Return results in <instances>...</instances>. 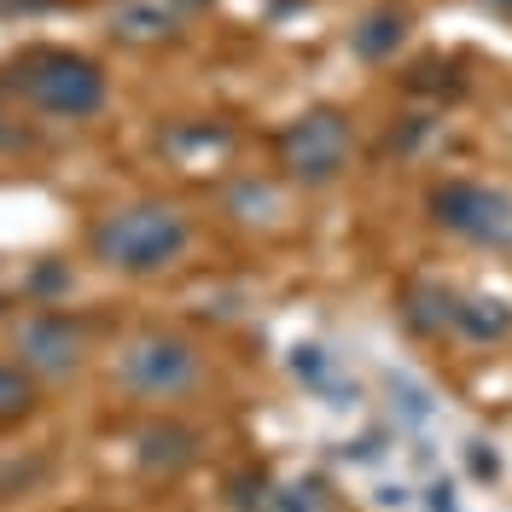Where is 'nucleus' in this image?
<instances>
[{"instance_id":"3","label":"nucleus","mask_w":512,"mask_h":512,"mask_svg":"<svg viewBox=\"0 0 512 512\" xmlns=\"http://www.w3.org/2000/svg\"><path fill=\"white\" fill-rule=\"evenodd\" d=\"M204 379L198 350L175 332H140L123 355H117V384L134 402H181Z\"/></svg>"},{"instance_id":"2","label":"nucleus","mask_w":512,"mask_h":512,"mask_svg":"<svg viewBox=\"0 0 512 512\" xmlns=\"http://www.w3.org/2000/svg\"><path fill=\"white\" fill-rule=\"evenodd\" d=\"M88 245L117 274H163L187 256L192 227L175 204H123V210L99 216Z\"/></svg>"},{"instance_id":"4","label":"nucleus","mask_w":512,"mask_h":512,"mask_svg":"<svg viewBox=\"0 0 512 512\" xmlns=\"http://www.w3.org/2000/svg\"><path fill=\"white\" fill-rule=\"evenodd\" d=\"M350 146H355L350 117L332 111V105H320V111H303V117L280 134V163H286L291 181L326 187V181H338V175L350 169Z\"/></svg>"},{"instance_id":"6","label":"nucleus","mask_w":512,"mask_h":512,"mask_svg":"<svg viewBox=\"0 0 512 512\" xmlns=\"http://www.w3.org/2000/svg\"><path fill=\"white\" fill-rule=\"evenodd\" d=\"M18 361L30 367L35 379H64V373H76L82 367V326L70 315H30L18 320Z\"/></svg>"},{"instance_id":"11","label":"nucleus","mask_w":512,"mask_h":512,"mask_svg":"<svg viewBox=\"0 0 512 512\" xmlns=\"http://www.w3.org/2000/svg\"><path fill=\"white\" fill-rule=\"evenodd\" d=\"M501 6H512V0H501Z\"/></svg>"},{"instance_id":"8","label":"nucleus","mask_w":512,"mask_h":512,"mask_svg":"<svg viewBox=\"0 0 512 512\" xmlns=\"http://www.w3.org/2000/svg\"><path fill=\"white\" fill-rule=\"evenodd\" d=\"M256 512H332V495H326V483L320 478H291L280 489H268Z\"/></svg>"},{"instance_id":"9","label":"nucleus","mask_w":512,"mask_h":512,"mask_svg":"<svg viewBox=\"0 0 512 512\" xmlns=\"http://www.w3.org/2000/svg\"><path fill=\"white\" fill-rule=\"evenodd\" d=\"M35 414V373L18 361H0V425Z\"/></svg>"},{"instance_id":"1","label":"nucleus","mask_w":512,"mask_h":512,"mask_svg":"<svg viewBox=\"0 0 512 512\" xmlns=\"http://www.w3.org/2000/svg\"><path fill=\"white\" fill-rule=\"evenodd\" d=\"M6 88L53 123H88L105 111V70L70 47H30L6 64Z\"/></svg>"},{"instance_id":"10","label":"nucleus","mask_w":512,"mask_h":512,"mask_svg":"<svg viewBox=\"0 0 512 512\" xmlns=\"http://www.w3.org/2000/svg\"><path fill=\"white\" fill-rule=\"evenodd\" d=\"M402 35H408V18H402V12H379V18H367V24L355 30V47H361L367 59H384V53L402 47Z\"/></svg>"},{"instance_id":"7","label":"nucleus","mask_w":512,"mask_h":512,"mask_svg":"<svg viewBox=\"0 0 512 512\" xmlns=\"http://www.w3.org/2000/svg\"><path fill=\"white\" fill-rule=\"evenodd\" d=\"M181 30V0H117L111 6V35L128 47H152Z\"/></svg>"},{"instance_id":"5","label":"nucleus","mask_w":512,"mask_h":512,"mask_svg":"<svg viewBox=\"0 0 512 512\" xmlns=\"http://www.w3.org/2000/svg\"><path fill=\"white\" fill-rule=\"evenodd\" d=\"M431 216L489 251H512V192L501 187H478V181H448L431 192Z\"/></svg>"}]
</instances>
